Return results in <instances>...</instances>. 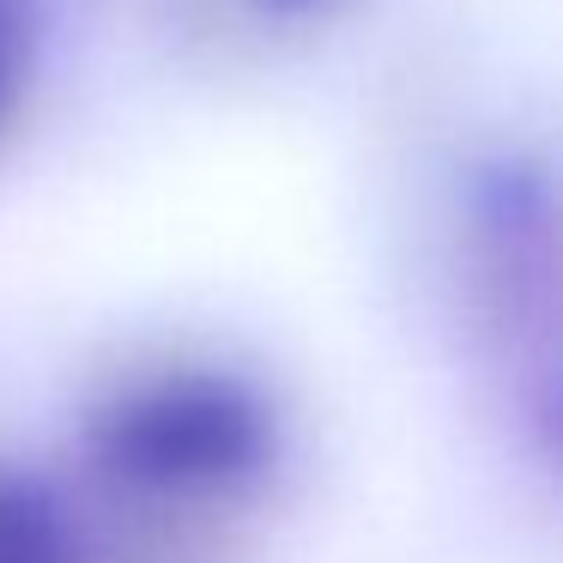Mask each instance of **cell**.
<instances>
[{
  "label": "cell",
  "instance_id": "6da1fadb",
  "mask_svg": "<svg viewBox=\"0 0 563 563\" xmlns=\"http://www.w3.org/2000/svg\"><path fill=\"white\" fill-rule=\"evenodd\" d=\"M558 442H563V406H558Z\"/></svg>",
  "mask_w": 563,
  "mask_h": 563
}]
</instances>
